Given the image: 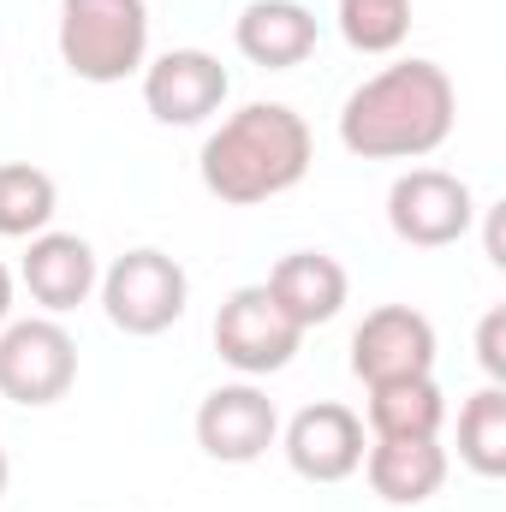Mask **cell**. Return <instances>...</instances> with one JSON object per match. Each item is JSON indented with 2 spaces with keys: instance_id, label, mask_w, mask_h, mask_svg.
<instances>
[{
  "instance_id": "obj_10",
  "label": "cell",
  "mask_w": 506,
  "mask_h": 512,
  "mask_svg": "<svg viewBox=\"0 0 506 512\" xmlns=\"http://www.w3.org/2000/svg\"><path fill=\"white\" fill-rule=\"evenodd\" d=\"M280 441V411L256 382H227L197 405V447L215 465H256Z\"/></svg>"
},
{
  "instance_id": "obj_19",
  "label": "cell",
  "mask_w": 506,
  "mask_h": 512,
  "mask_svg": "<svg viewBox=\"0 0 506 512\" xmlns=\"http://www.w3.org/2000/svg\"><path fill=\"white\" fill-rule=\"evenodd\" d=\"M340 36L358 54H393L411 36V0H340Z\"/></svg>"
},
{
  "instance_id": "obj_8",
  "label": "cell",
  "mask_w": 506,
  "mask_h": 512,
  "mask_svg": "<svg viewBox=\"0 0 506 512\" xmlns=\"http://www.w3.org/2000/svg\"><path fill=\"white\" fill-rule=\"evenodd\" d=\"M352 376L364 387L435 376V322L411 304H381L352 334Z\"/></svg>"
},
{
  "instance_id": "obj_23",
  "label": "cell",
  "mask_w": 506,
  "mask_h": 512,
  "mask_svg": "<svg viewBox=\"0 0 506 512\" xmlns=\"http://www.w3.org/2000/svg\"><path fill=\"white\" fill-rule=\"evenodd\" d=\"M6 483H12V459H6V447H0V495H6Z\"/></svg>"
},
{
  "instance_id": "obj_11",
  "label": "cell",
  "mask_w": 506,
  "mask_h": 512,
  "mask_svg": "<svg viewBox=\"0 0 506 512\" xmlns=\"http://www.w3.org/2000/svg\"><path fill=\"white\" fill-rule=\"evenodd\" d=\"M233 78L215 54L203 48H167L161 60L143 66V108L161 126H203L209 114H221Z\"/></svg>"
},
{
  "instance_id": "obj_15",
  "label": "cell",
  "mask_w": 506,
  "mask_h": 512,
  "mask_svg": "<svg viewBox=\"0 0 506 512\" xmlns=\"http://www.w3.org/2000/svg\"><path fill=\"white\" fill-rule=\"evenodd\" d=\"M364 477L387 507H423L447 483V447L441 441H370Z\"/></svg>"
},
{
  "instance_id": "obj_12",
  "label": "cell",
  "mask_w": 506,
  "mask_h": 512,
  "mask_svg": "<svg viewBox=\"0 0 506 512\" xmlns=\"http://www.w3.org/2000/svg\"><path fill=\"white\" fill-rule=\"evenodd\" d=\"M18 280H24V292L48 316H66V310H78L102 286V268H96L90 239H78V233H36L30 251H24Z\"/></svg>"
},
{
  "instance_id": "obj_17",
  "label": "cell",
  "mask_w": 506,
  "mask_h": 512,
  "mask_svg": "<svg viewBox=\"0 0 506 512\" xmlns=\"http://www.w3.org/2000/svg\"><path fill=\"white\" fill-rule=\"evenodd\" d=\"M54 209H60L54 173H42L30 161H0V239H36V233H48Z\"/></svg>"
},
{
  "instance_id": "obj_7",
  "label": "cell",
  "mask_w": 506,
  "mask_h": 512,
  "mask_svg": "<svg viewBox=\"0 0 506 512\" xmlns=\"http://www.w3.org/2000/svg\"><path fill=\"white\" fill-rule=\"evenodd\" d=\"M477 221V197L459 173H441V167H411L393 179L387 191V227L399 245H417V251H447L471 233Z\"/></svg>"
},
{
  "instance_id": "obj_9",
  "label": "cell",
  "mask_w": 506,
  "mask_h": 512,
  "mask_svg": "<svg viewBox=\"0 0 506 512\" xmlns=\"http://www.w3.org/2000/svg\"><path fill=\"white\" fill-rule=\"evenodd\" d=\"M286 465L304 477V483H346L358 465H364V417L340 399H316L304 405L292 423H286Z\"/></svg>"
},
{
  "instance_id": "obj_4",
  "label": "cell",
  "mask_w": 506,
  "mask_h": 512,
  "mask_svg": "<svg viewBox=\"0 0 506 512\" xmlns=\"http://www.w3.org/2000/svg\"><path fill=\"white\" fill-rule=\"evenodd\" d=\"M78 382V340L54 316H24L0 328V399L42 411L60 405Z\"/></svg>"
},
{
  "instance_id": "obj_3",
  "label": "cell",
  "mask_w": 506,
  "mask_h": 512,
  "mask_svg": "<svg viewBox=\"0 0 506 512\" xmlns=\"http://www.w3.org/2000/svg\"><path fill=\"white\" fill-rule=\"evenodd\" d=\"M60 60L84 84H126L149 66L143 0H60Z\"/></svg>"
},
{
  "instance_id": "obj_14",
  "label": "cell",
  "mask_w": 506,
  "mask_h": 512,
  "mask_svg": "<svg viewBox=\"0 0 506 512\" xmlns=\"http://www.w3.org/2000/svg\"><path fill=\"white\" fill-rule=\"evenodd\" d=\"M233 42L262 72H292L316 54V18L298 0H251L233 24Z\"/></svg>"
},
{
  "instance_id": "obj_20",
  "label": "cell",
  "mask_w": 506,
  "mask_h": 512,
  "mask_svg": "<svg viewBox=\"0 0 506 512\" xmlns=\"http://www.w3.org/2000/svg\"><path fill=\"white\" fill-rule=\"evenodd\" d=\"M477 364L489 370V382L501 387L506 382V304H495L477 328Z\"/></svg>"
},
{
  "instance_id": "obj_16",
  "label": "cell",
  "mask_w": 506,
  "mask_h": 512,
  "mask_svg": "<svg viewBox=\"0 0 506 512\" xmlns=\"http://www.w3.org/2000/svg\"><path fill=\"white\" fill-rule=\"evenodd\" d=\"M364 417H370V435H376V441H441L447 393L435 387V376L381 382V387H370Z\"/></svg>"
},
{
  "instance_id": "obj_22",
  "label": "cell",
  "mask_w": 506,
  "mask_h": 512,
  "mask_svg": "<svg viewBox=\"0 0 506 512\" xmlns=\"http://www.w3.org/2000/svg\"><path fill=\"white\" fill-rule=\"evenodd\" d=\"M6 316H12V274H6V262H0V328H6Z\"/></svg>"
},
{
  "instance_id": "obj_2",
  "label": "cell",
  "mask_w": 506,
  "mask_h": 512,
  "mask_svg": "<svg viewBox=\"0 0 506 512\" xmlns=\"http://www.w3.org/2000/svg\"><path fill=\"white\" fill-rule=\"evenodd\" d=\"M310 161H316V137L304 126V114H292L286 102H251L209 131L197 173L215 203L251 209V203L286 197L292 185H304Z\"/></svg>"
},
{
  "instance_id": "obj_6",
  "label": "cell",
  "mask_w": 506,
  "mask_h": 512,
  "mask_svg": "<svg viewBox=\"0 0 506 512\" xmlns=\"http://www.w3.org/2000/svg\"><path fill=\"white\" fill-rule=\"evenodd\" d=\"M298 346H304V328L274 304L268 286H239V292H227V304L215 310V352H221V364L239 370L245 382L286 370V364L298 358Z\"/></svg>"
},
{
  "instance_id": "obj_21",
  "label": "cell",
  "mask_w": 506,
  "mask_h": 512,
  "mask_svg": "<svg viewBox=\"0 0 506 512\" xmlns=\"http://www.w3.org/2000/svg\"><path fill=\"white\" fill-rule=\"evenodd\" d=\"M489 262H506L501 256V209H489Z\"/></svg>"
},
{
  "instance_id": "obj_18",
  "label": "cell",
  "mask_w": 506,
  "mask_h": 512,
  "mask_svg": "<svg viewBox=\"0 0 506 512\" xmlns=\"http://www.w3.org/2000/svg\"><path fill=\"white\" fill-rule=\"evenodd\" d=\"M459 459L477 477H506V387H483L459 405Z\"/></svg>"
},
{
  "instance_id": "obj_1",
  "label": "cell",
  "mask_w": 506,
  "mask_h": 512,
  "mask_svg": "<svg viewBox=\"0 0 506 512\" xmlns=\"http://www.w3.org/2000/svg\"><path fill=\"white\" fill-rule=\"evenodd\" d=\"M453 120V78L435 60H393L346 96L340 143L364 161H423L453 137Z\"/></svg>"
},
{
  "instance_id": "obj_5",
  "label": "cell",
  "mask_w": 506,
  "mask_h": 512,
  "mask_svg": "<svg viewBox=\"0 0 506 512\" xmlns=\"http://www.w3.org/2000/svg\"><path fill=\"white\" fill-rule=\"evenodd\" d=\"M185 298H191L185 268L167 251H155V245L126 251L108 274H102V310H108V322H114L120 334H131V340L167 334V328L185 316Z\"/></svg>"
},
{
  "instance_id": "obj_13",
  "label": "cell",
  "mask_w": 506,
  "mask_h": 512,
  "mask_svg": "<svg viewBox=\"0 0 506 512\" xmlns=\"http://www.w3.org/2000/svg\"><path fill=\"white\" fill-rule=\"evenodd\" d=\"M268 292H274V304L310 334V328H322V322H334L340 310H346V298H352V280H346V268L334 262L328 251H292L280 256L274 268H268V280H262Z\"/></svg>"
}]
</instances>
